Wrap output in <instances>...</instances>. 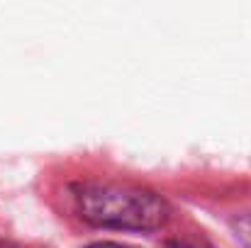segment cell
<instances>
[{
  "mask_svg": "<svg viewBox=\"0 0 251 248\" xmlns=\"http://www.w3.org/2000/svg\"><path fill=\"white\" fill-rule=\"evenodd\" d=\"M0 248H20V246H5V244H0Z\"/></svg>",
  "mask_w": 251,
  "mask_h": 248,
  "instance_id": "obj_3",
  "label": "cell"
},
{
  "mask_svg": "<svg viewBox=\"0 0 251 248\" xmlns=\"http://www.w3.org/2000/svg\"><path fill=\"white\" fill-rule=\"evenodd\" d=\"M85 248H127V246H120V244H93V246Z\"/></svg>",
  "mask_w": 251,
  "mask_h": 248,
  "instance_id": "obj_2",
  "label": "cell"
},
{
  "mask_svg": "<svg viewBox=\"0 0 251 248\" xmlns=\"http://www.w3.org/2000/svg\"><path fill=\"white\" fill-rule=\"evenodd\" d=\"M76 212L93 226L154 231L168 222V204L151 190L120 182H83L74 187Z\"/></svg>",
  "mask_w": 251,
  "mask_h": 248,
  "instance_id": "obj_1",
  "label": "cell"
}]
</instances>
